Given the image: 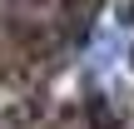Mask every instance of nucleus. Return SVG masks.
<instances>
[{
    "mask_svg": "<svg viewBox=\"0 0 134 129\" xmlns=\"http://www.w3.org/2000/svg\"><path fill=\"white\" fill-rule=\"evenodd\" d=\"M80 119L90 129H124V114L109 104V94H85V104H80Z\"/></svg>",
    "mask_w": 134,
    "mask_h": 129,
    "instance_id": "nucleus-1",
    "label": "nucleus"
},
{
    "mask_svg": "<svg viewBox=\"0 0 134 129\" xmlns=\"http://www.w3.org/2000/svg\"><path fill=\"white\" fill-rule=\"evenodd\" d=\"M55 129H90V124H85V119H80V109H75L70 119H60V124H55Z\"/></svg>",
    "mask_w": 134,
    "mask_h": 129,
    "instance_id": "nucleus-2",
    "label": "nucleus"
}]
</instances>
